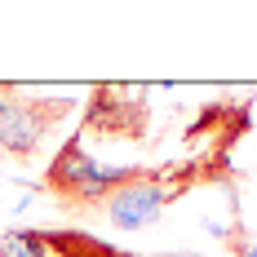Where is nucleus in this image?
<instances>
[{
    "mask_svg": "<svg viewBox=\"0 0 257 257\" xmlns=\"http://www.w3.org/2000/svg\"><path fill=\"white\" fill-rule=\"evenodd\" d=\"M0 257H138V253H124V248L106 244L98 235H84V231L18 226V231L0 235Z\"/></svg>",
    "mask_w": 257,
    "mask_h": 257,
    "instance_id": "nucleus-4",
    "label": "nucleus"
},
{
    "mask_svg": "<svg viewBox=\"0 0 257 257\" xmlns=\"http://www.w3.org/2000/svg\"><path fill=\"white\" fill-rule=\"evenodd\" d=\"M84 133H98V138H120V142H147L151 133V102H147V89H133V84H93L89 102H84Z\"/></svg>",
    "mask_w": 257,
    "mask_h": 257,
    "instance_id": "nucleus-3",
    "label": "nucleus"
},
{
    "mask_svg": "<svg viewBox=\"0 0 257 257\" xmlns=\"http://www.w3.org/2000/svg\"><path fill=\"white\" fill-rule=\"evenodd\" d=\"M71 111L76 98H36L0 84V151H9L14 160H31L40 142L58 128V120H67Z\"/></svg>",
    "mask_w": 257,
    "mask_h": 257,
    "instance_id": "nucleus-2",
    "label": "nucleus"
},
{
    "mask_svg": "<svg viewBox=\"0 0 257 257\" xmlns=\"http://www.w3.org/2000/svg\"><path fill=\"white\" fill-rule=\"evenodd\" d=\"M169 186H164V169H138V178L124 182L111 200H106V217L115 231H147L151 222H160V213L169 204Z\"/></svg>",
    "mask_w": 257,
    "mask_h": 257,
    "instance_id": "nucleus-5",
    "label": "nucleus"
},
{
    "mask_svg": "<svg viewBox=\"0 0 257 257\" xmlns=\"http://www.w3.org/2000/svg\"><path fill=\"white\" fill-rule=\"evenodd\" d=\"M164 257H200V253H164Z\"/></svg>",
    "mask_w": 257,
    "mask_h": 257,
    "instance_id": "nucleus-7",
    "label": "nucleus"
},
{
    "mask_svg": "<svg viewBox=\"0 0 257 257\" xmlns=\"http://www.w3.org/2000/svg\"><path fill=\"white\" fill-rule=\"evenodd\" d=\"M138 169L142 164H102L84 151L80 138H67L62 151L45 169V191L62 208H93V204H106L124 182L138 178Z\"/></svg>",
    "mask_w": 257,
    "mask_h": 257,
    "instance_id": "nucleus-1",
    "label": "nucleus"
},
{
    "mask_svg": "<svg viewBox=\"0 0 257 257\" xmlns=\"http://www.w3.org/2000/svg\"><path fill=\"white\" fill-rule=\"evenodd\" d=\"M235 253H239V257H257V244H244V239H239V244H235Z\"/></svg>",
    "mask_w": 257,
    "mask_h": 257,
    "instance_id": "nucleus-6",
    "label": "nucleus"
}]
</instances>
